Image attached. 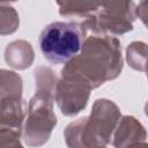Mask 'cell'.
<instances>
[{"label":"cell","instance_id":"1","mask_svg":"<svg viewBox=\"0 0 148 148\" xmlns=\"http://www.w3.org/2000/svg\"><path fill=\"white\" fill-rule=\"evenodd\" d=\"M82 46L79 25L73 22H52L39 35V49L52 64H65L75 57Z\"/></svg>","mask_w":148,"mask_h":148}]
</instances>
